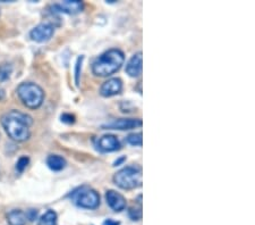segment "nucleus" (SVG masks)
<instances>
[{"instance_id": "nucleus-15", "label": "nucleus", "mask_w": 255, "mask_h": 225, "mask_svg": "<svg viewBox=\"0 0 255 225\" xmlns=\"http://www.w3.org/2000/svg\"><path fill=\"white\" fill-rule=\"evenodd\" d=\"M57 220H58L57 213L52 210H49L41 216L38 225H57Z\"/></svg>"}, {"instance_id": "nucleus-12", "label": "nucleus", "mask_w": 255, "mask_h": 225, "mask_svg": "<svg viewBox=\"0 0 255 225\" xmlns=\"http://www.w3.org/2000/svg\"><path fill=\"white\" fill-rule=\"evenodd\" d=\"M126 73L131 77H137L142 74V52H136L131 56L126 65Z\"/></svg>"}, {"instance_id": "nucleus-17", "label": "nucleus", "mask_w": 255, "mask_h": 225, "mask_svg": "<svg viewBox=\"0 0 255 225\" xmlns=\"http://www.w3.org/2000/svg\"><path fill=\"white\" fill-rule=\"evenodd\" d=\"M126 141H127V143H129L130 146L141 147V146H142V141H143L142 133H141V132H138V133H131V134H129L128 137L126 138Z\"/></svg>"}, {"instance_id": "nucleus-22", "label": "nucleus", "mask_w": 255, "mask_h": 225, "mask_svg": "<svg viewBox=\"0 0 255 225\" xmlns=\"http://www.w3.org/2000/svg\"><path fill=\"white\" fill-rule=\"evenodd\" d=\"M60 118H61V122L67 123V124H73V123L75 122V116L72 115V114L65 113V114H63V115L60 116Z\"/></svg>"}, {"instance_id": "nucleus-20", "label": "nucleus", "mask_w": 255, "mask_h": 225, "mask_svg": "<svg viewBox=\"0 0 255 225\" xmlns=\"http://www.w3.org/2000/svg\"><path fill=\"white\" fill-rule=\"evenodd\" d=\"M128 215L129 218L133 220V221H139L142 219V211L141 208H130L128 211Z\"/></svg>"}, {"instance_id": "nucleus-6", "label": "nucleus", "mask_w": 255, "mask_h": 225, "mask_svg": "<svg viewBox=\"0 0 255 225\" xmlns=\"http://www.w3.org/2000/svg\"><path fill=\"white\" fill-rule=\"evenodd\" d=\"M53 34H55V26L50 23H41L30 32L31 39L39 43L47 42L52 38Z\"/></svg>"}, {"instance_id": "nucleus-8", "label": "nucleus", "mask_w": 255, "mask_h": 225, "mask_svg": "<svg viewBox=\"0 0 255 225\" xmlns=\"http://www.w3.org/2000/svg\"><path fill=\"white\" fill-rule=\"evenodd\" d=\"M123 90V81L119 77H112L107 80L100 88V95L102 97L109 98L119 95Z\"/></svg>"}, {"instance_id": "nucleus-3", "label": "nucleus", "mask_w": 255, "mask_h": 225, "mask_svg": "<svg viewBox=\"0 0 255 225\" xmlns=\"http://www.w3.org/2000/svg\"><path fill=\"white\" fill-rule=\"evenodd\" d=\"M17 95L20 101L25 107L30 109H38L41 107L44 101V92L40 85L32 83V82H24L19 84Z\"/></svg>"}, {"instance_id": "nucleus-18", "label": "nucleus", "mask_w": 255, "mask_h": 225, "mask_svg": "<svg viewBox=\"0 0 255 225\" xmlns=\"http://www.w3.org/2000/svg\"><path fill=\"white\" fill-rule=\"evenodd\" d=\"M28 163H30V158L26 156L20 157L17 161V163H16V171L19 172V173H22V172H24V170L27 167Z\"/></svg>"}, {"instance_id": "nucleus-4", "label": "nucleus", "mask_w": 255, "mask_h": 225, "mask_svg": "<svg viewBox=\"0 0 255 225\" xmlns=\"http://www.w3.org/2000/svg\"><path fill=\"white\" fill-rule=\"evenodd\" d=\"M114 182L124 190H133L142 186L143 174L141 167L126 166L114 175Z\"/></svg>"}, {"instance_id": "nucleus-9", "label": "nucleus", "mask_w": 255, "mask_h": 225, "mask_svg": "<svg viewBox=\"0 0 255 225\" xmlns=\"http://www.w3.org/2000/svg\"><path fill=\"white\" fill-rule=\"evenodd\" d=\"M53 11H58V13H65L69 15L79 14L83 10L84 3L79 0H66L60 3H56V5L52 6Z\"/></svg>"}, {"instance_id": "nucleus-2", "label": "nucleus", "mask_w": 255, "mask_h": 225, "mask_svg": "<svg viewBox=\"0 0 255 225\" xmlns=\"http://www.w3.org/2000/svg\"><path fill=\"white\" fill-rule=\"evenodd\" d=\"M124 60V52L121 49H109L94 59L92 63V73L96 76H110L121 69Z\"/></svg>"}, {"instance_id": "nucleus-23", "label": "nucleus", "mask_w": 255, "mask_h": 225, "mask_svg": "<svg viewBox=\"0 0 255 225\" xmlns=\"http://www.w3.org/2000/svg\"><path fill=\"white\" fill-rule=\"evenodd\" d=\"M104 225H121V223L117 222V221L113 220V219H108V220L105 221Z\"/></svg>"}, {"instance_id": "nucleus-5", "label": "nucleus", "mask_w": 255, "mask_h": 225, "mask_svg": "<svg viewBox=\"0 0 255 225\" xmlns=\"http://www.w3.org/2000/svg\"><path fill=\"white\" fill-rule=\"evenodd\" d=\"M69 197L77 207L84 210H96L100 206V196L96 190L88 186L77 188L69 195Z\"/></svg>"}, {"instance_id": "nucleus-21", "label": "nucleus", "mask_w": 255, "mask_h": 225, "mask_svg": "<svg viewBox=\"0 0 255 225\" xmlns=\"http://www.w3.org/2000/svg\"><path fill=\"white\" fill-rule=\"evenodd\" d=\"M38 215H39V212L36 210H28L25 213L26 220L30 221V222H34V221L38 219Z\"/></svg>"}, {"instance_id": "nucleus-1", "label": "nucleus", "mask_w": 255, "mask_h": 225, "mask_svg": "<svg viewBox=\"0 0 255 225\" xmlns=\"http://www.w3.org/2000/svg\"><path fill=\"white\" fill-rule=\"evenodd\" d=\"M1 124L11 140L24 142L31 137L33 118L19 110H10L1 117Z\"/></svg>"}, {"instance_id": "nucleus-25", "label": "nucleus", "mask_w": 255, "mask_h": 225, "mask_svg": "<svg viewBox=\"0 0 255 225\" xmlns=\"http://www.w3.org/2000/svg\"><path fill=\"white\" fill-rule=\"evenodd\" d=\"M125 159H126L125 157H122V158H119V159H118V161H116V162H115V163H114V166H118V165H119V164H121V163H123V162H124V161H125Z\"/></svg>"}, {"instance_id": "nucleus-7", "label": "nucleus", "mask_w": 255, "mask_h": 225, "mask_svg": "<svg viewBox=\"0 0 255 225\" xmlns=\"http://www.w3.org/2000/svg\"><path fill=\"white\" fill-rule=\"evenodd\" d=\"M142 126V120L139 118H121V120H116L108 123L102 126L104 129L107 130H131V129H136V128H141Z\"/></svg>"}, {"instance_id": "nucleus-10", "label": "nucleus", "mask_w": 255, "mask_h": 225, "mask_svg": "<svg viewBox=\"0 0 255 225\" xmlns=\"http://www.w3.org/2000/svg\"><path fill=\"white\" fill-rule=\"evenodd\" d=\"M98 149L104 153H113L121 149V142L114 134H105L98 140Z\"/></svg>"}, {"instance_id": "nucleus-14", "label": "nucleus", "mask_w": 255, "mask_h": 225, "mask_svg": "<svg viewBox=\"0 0 255 225\" xmlns=\"http://www.w3.org/2000/svg\"><path fill=\"white\" fill-rule=\"evenodd\" d=\"M47 165L51 171L59 172L65 169L67 163H66V159L59 156V155H50V156L47 158Z\"/></svg>"}, {"instance_id": "nucleus-16", "label": "nucleus", "mask_w": 255, "mask_h": 225, "mask_svg": "<svg viewBox=\"0 0 255 225\" xmlns=\"http://www.w3.org/2000/svg\"><path fill=\"white\" fill-rule=\"evenodd\" d=\"M13 73V66L8 63L0 64V82H5L9 79Z\"/></svg>"}, {"instance_id": "nucleus-24", "label": "nucleus", "mask_w": 255, "mask_h": 225, "mask_svg": "<svg viewBox=\"0 0 255 225\" xmlns=\"http://www.w3.org/2000/svg\"><path fill=\"white\" fill-rule=\"evenodd\" d=\"M5 96H6V93H5V90L0 88V101L5 99Z\"/></svg>"}, {"instance_id": "nucleus-13", "label": "nucleus", "mask_w": 255, "mask_h": 225, "mask_svg": "<svg viewBox=\"0 0 255 225\" xmlns=\"http://www.w3.org/2000/svg\"><path fill=\"white\" fill-rule=\"evenodd\" d=\"M7 222L9 225H26L25 213L20 210H13L7 214Z\"/></svg>"}, {"instance_id": "nucleus-19", "label": "nucleus", "mask_w": 255, "mask_h": 225, "mask_svg": "<svg viewBox=\"0 0 255 225\" xmlns=\"http://www.w3.org/2000/svg\"><path fill=\"white\" fill-rule=\"evenodd\" d=\"M84 57L81 56L77 58L76 66H75V83L76 85H80V77H81V71H82V61H83Z\"/></svg>"}, {"instance_id": "nucleus-11", "label": "nucleus", "mask_w": 255, "mask_h": 225, "mask_svg": "<svg viewBox=\"0 0 255 225\" xmlns=\"http://www.w3.org/2000/svg\"><path fill=\"white\" fill-rule=\"evenodd\" d=\"M106 200L109 207L115 212H122L126 208V199L123 195L115 190H108L106 192Z\"/></svg>"}]
</instances>
